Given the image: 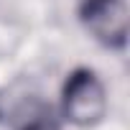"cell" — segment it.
<instances>
[{"mask_svg": "<svg viewBox=\"0 0 130 130\" xmlns=\"http://www.w3.org/2000/svg\"><path fill=\"white\" fill-rule=\"evenodd\" d=\"M61 107L67 120L77 127H92L102 122L107 112V92L92 69H74L64 84Z\"/></svg>", "mask_w": 130, "mask_h": 130, "instance_id": "6da1fadb", "label": "cell"}, {"mask_svg": "<svg viewBox=\"0 0 130 130\" xmlns=\"http://www.w3.org/2000/svg\"><path fill=\"white\" fill-rule=\"evenodd\" d=\"M79 21L87 28V33L107 48H122L127 41L125 0H82Z\"/></svg>", "mask_w": 130, "mask_h": 130, "instance_id": "7a4b0ae2", "label": "cell"}, {"mask_svg": "<svg viewBox=\"0 0 130 130\" xmlns=\"http://www.w3.org/2000/svg\"><path fill=\"white\" fill-rule=\"evenodd\" d=\"M18 130H61V127L54 120L51 110H38V112H31V117H26Z\"/></svg>", "mask_w": 130, "mask_h": 130, "instance_id": "3957f363", "label": "cell"}]
</instances>
